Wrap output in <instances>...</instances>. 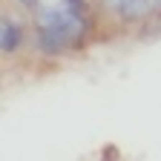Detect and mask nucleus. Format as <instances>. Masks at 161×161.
Wrapping results in <instances>:
<instances>
[{"instance_id":"1","label":"nucleus","mask_w":161,"mask_h":161,"mask_svg":"<svg viewBox=\"0 0 161 161\" xmlns=\"http://www.w3.org/2000/svg\"><path fill=\"white\" fill-rule=\"evenodd\" d=\"M35 49L46 58H60L80 49L95 29L89 0H35L32 6Z\"/></svg>"},{"instance_id":"2","label":"nucleus","mask_w":161,"mask_h":161,"mask_svg":"<svg viewBox=\"0 0 161 161\" xmlns=\"http://www.w3.org/2000/svg\"><path fill=\"white\" fill-rule=\"evenodd\" d=\"M26 46V23L14 14L0 17V52L3 55H17Z\"/></svg>"},{"instance_id":"3","label":"nucleus","mask_w":161,"mask_h":161,"mask_svg":"<svg viewBox=\"0 0 161 161\" xmlns=\"http://www.w3.org/2000/svg\"><path fill=\"white\" fill-rule=\"evenodd\" d=\"M124 3H127V0H101V6H104L109 14H115V17L124 14Z\"/></svg>"},{"instance_id":"4","label":"nucleus","mask_w":161,"mask_h":161,"mask_svg":"<svg viewBox=\"0 0 161 161\" xmlns=\"http://www.w3.org/2000/svg\"><path fill=\"white\" fill-rule=\"evenodd\" d=\"M14 3H17V6H23L26 12H32V6H35V0H14Z\"/></svg>"}]
</instances>
